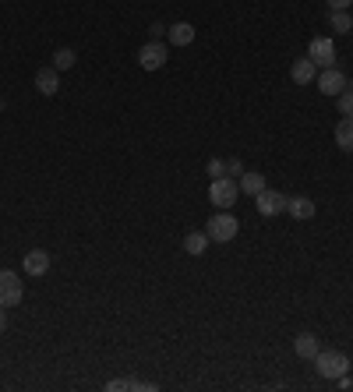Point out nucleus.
<instances>
[{"instance_id": "1", "label": "nucleus", "mask_w": 353, "mask_h": 392, "mask_svg": "<svg viewBox=\"0 0 353 392\" xmlns=\"http://www.w3.org/2000/svg\"><path fill=\"white\" fill-rule=\"evenodd\" d=\"M237 230H240V223H237V216L233 212H216L209 223H205V233H209V240L212 244H226V240H233L237 237Z\"/></svg>"}, {"instance_id": "2", "label": "nucleus", "mask_w": 353, "mask_h": 392, "mask_svg": "<svg viewBox=\"0 0 353 392\" xmlns=\"http://www.w3.org/2000/svg\"><path fill=\"white\" fill-rule=\"evenodd\" d=\"M314 367H318L321 378H342L349 371V360H346L342 350H318L314 353Z\"/></svg>"}, {"instance_id": "3", "label": "nucleus", "mask_w": 353, "mask_h": 392, "mask_svg": "<svg viewBox=\"0 0 353 392\" xmlns=\"http://www.w3.org/2000/svg\"><path fill=\"white\" fill-rule=\"evenodd\" d=\"M237 195H240V184H233V177H216L212 184H209V202L216 205V209H233L237 205Z\"/></svg>"}, {"instance_id": "4", "label": "nucleus", "mask_w": 353, "mask_h": 392, "mask_svg": "<svg viewBox=\"0 0 353 392\" xmlns=\"http://www.w3.org/2000/svg\"><path fill=\"white\" fill-rule=\"evenodd\" d=\"M22 297H25V286H22L18 272L0 269V304H4V307H18Z\"/></svg>"}, {"instance_id": "5", "label": "nucleus", "mask_w": 353, "mask_h": 392, "mask_svg": "<svg viewBox=\"0 0 353 392\" xmlns=\"http://www.w3.org/2000/svg\"><path fill=\"white\" fill-rule=\"evenodd\" d=\"M307 57L314 61V68H335V43L328 36H314L311 47H307Z\"/></svg>"}, {"instance_id": "6", "label": "nucleus", "mask_w": 353, "mask_h": 392, "mask_svg": "<svg viewBox=\"0 0 353 392\" xmlns=\"http://www.w3.org/2000/svg\"><path fill=\"white\" fill-rule=\"evenodd\" d=\"M166 57H170V50H166V43H159V39H152V43H145V47L138 50V64H142L145 71H159V68L166 64Z\"/></svg>"}, {"instance_id": "7", "label": "nucleus", "mask_w": 353, "mask_h": 392, "mask_svg": "<svg viewBox=\"0 0 353 392\" xmlns=\"http://www.w3.org/2000/svg\"><path fill=\"white\" fill-rule=\"evenodd\" d=\"M254 205H258V212L261 216H283L286 212V195L283 191H272V188H265V191H258L254 195Z\"/></svg>"}, {"instance_id": "8", "label": "nucleus", "mask_w": 353, "mask_h": 392, "mask_svg": "<svg viewBox=\"0 0 353 392\" xmlns=\"http://www.w3.org/2000/svg\"><path fill=\"white\" fill-rule=\"evenodd\" d=\"M346 85H349V82H346V75H342L339 68H325V71L318 75V92H325V96H339Z\"/></svg>"}, {"instance_id": "9", "label": "nucleus", "mask_w": 353, "mask_h": 392, "mask_svg": "<svg viewBox=\"0 0 353 392\" xmlns=\"http://www.w3.org/2000/svg\"><path fill=\"white\" fill-rule=\"evenodd\" d=\"M290 78H293V85H311V82L318 78L314 61H311V57H297V61L290 64Z\"/></svg>"}, {"instance_id": "10", "label": "nucleus", "mask_w": 353, "mask_h": 392, "mask_svg": "<svg viewBox=\"0 0 353 392\" xmlns=\"http://www.w3.org/2000/svg\"><path fill=\"white\" fill-rule=\"evenodd\" d=\"M36 89L43 96H57L61 92V71L57 68H39L36 71Z\"/></svg>"}, {"instance_id": "11", "label": "nucleus", "mask_w": 353, "mask_h": 392, "mask_svg": "<svg viewBox=\"0 0 353 392\" xmlns=\"http://www.w3.org/2000/svg\"><path fill=\"white\" fill-rule=\"evenodd\" d=\"M25 272H29V276H47V272H50V255H47L43 247H32V251L25 255Z\"/></svg>"}, {"instance_id": "12", "label": "nucleus", "mask_w": 353, "mask_h": 392, "mask_svg": "<svg viewBox=\"0 0 353 392\" xmlns=\"http://www.w3.org/2000/svg\"><path fill=\"white\" fill-rule=\"evenodd\" d=\"M286 212L293 219H311L314 216V202L307 195H293V198H286Z\"/></svg>"}, {"instance_id": "13", "label": "nucleus", "mask_w": 353, "mask_h": 392, "mask_svg": "<svg viewBox=\"0 0 353 392\" xmlns=\"http://www.w3.org/2000/svg\"><path fill=\"white\" fill-rule=\"evenodd\" d=\"M293 350H297V357L314 360V353H318L321 346H318V336H314V332H300V336L293 339Z\"/></svg>"}, {"instance_id": "14", "label": "nucleus", "mask_w": 353, "mask_h": 392, "mask_svg": "<svg viewBox=\"0 0 353 392\" xmlns=\"http://www.w3.org/2000/svg\"><path fill=\"white\" fill-rule=\"evenodd\" d=\"M166 32H170V43H173V47H191V43H194V25H191V22H177V25H170Z\"/></svg>"}, {"instance_id": "15", "label": "nucleus", "mask_w": 353, "mask_h": 392, "mask_svg": "<svg viewBox=\"0 0 353 392\" xmlns=\"http://www.w3.org/2000/svg\"><path fill=\"white\" fill-rule=\"evenodd\" d=\"M335 145H339L342 152H353V117H342V121L335 124Z\"/></svg>"}, {"instance_id": "16", "label": "nucleus", "mask_w": 353, "mask_h": 392, "mask_svg": "<svg viewBox=\"0 0 353 392\" xmlns=\"http://www.w3.org/2000/svg\"><path fill=\"white\" fill-rule=\"evenodd\" d=\"M209 244H212V240H209V233H202V230H194V233H187V237H184V251H187V255H194V258H198V255H205V247H209Z\"/></svg>"}, {"instance_id": "17", "label": "nucleus", "mask_w": 353, "mask_h": 392, "mask_svg": "<svg viewBox=\"0 0 353 392\" xmlns=\"http://www.w3.org/2000/svg\"><path fill=\"white\" fill-rule=\"evenodd\" d=\"M240 191L254 198L258 191H265V177H261V173H254V170H247V173H240Z\"/></svg>"}, {"instance_id": "18", "label": "nucleus", "mask_w": 353, "mask_h": 392, "mask_svg": "<svg viewBox=\"0 0 353 392\" xmlns=\"http://www.w3.org/2000/svg\"><path fill=\"white\" fill-rule=\"evenodd\" d=\"M328 25H332L335 36H346V32L353 29V18H349V11H332V15H328Z\"/></svg>"}, {"instance_id": "19", "label": "nucleus", "mask_w": 353, "mask_h": 392, "mask_svg": "<svg viewBox=\"0 0 353 392\" xmlns=\"http://www.w3.org/2000/svg\"><path fill=\"white\" fill-rule=\"evenodd\" d=\"M75 61H78V54H75V50H68V47H61V50L54 54V64H50V68L68 71V68H75Z\"/></svg>"}, {"instance_id": "20", "label": "nucleus", "mask_w": 353, "mask_h": 392, "mask_svg": "<svg viewBox=\"0 0 353 392\" xmlns=\"http://www.w3.org/2000/svg\"><path fill=\"white\" fill-rule=\"evenodd\" d=\"M335 99H339V114H342V117H353V85H346Z\"/></svg>"}, {"instance_id": "21", "label": "nucleus", "mask_w": 353, "mask_h": 392, "mask_svg": "<svg viewBox=\"0 0 353 392\" xmlns=\"http://www.w3.org/2000/svg\"><path fill=\"white\" fill-rule=\"evenodd\" d=\"M205 170H209V177H212V180H216V177H226V159H209V166H205Z\"/></svg>"}, {"instance_id": "22", "label": "nucleus", "mask_w": 353, "mask_h": 392, "mask_svg": "<svg viewBox=\"0 0 353 392\" xmlns=\"http://www.w3.org/2000/svg\"><path fill=\"white\" fill-rule=\"evenodd\" d=\"M237 173H244V163L233 156V159H226V177H237Z\"/></svg>"}, {"instance_id": "23", "label": "nucleus", "mask_w": 353, "mask_h": 392, "mask_svg": "<svg viewBox=\"0 0 353 392\" xmlns=\"http://www.w3.org/2000/svg\"><path fill=\"white\" fill-rule=\"evenodd\" d=\"M349 4H353V0H328L332 11H349Z\"/></svg>"}, {"instance_id": "24", "label": "nucleus", "mask_w": 353, "mask_h": 392, "mask_svg": "<svg viewBox=\"0 0 353 392\" xmlns=\"http://www.w3.org/2000/svg\"><path fill=\"white\" fill-rule=\"evenodd\" d=\"M0 332H8V307L0 304Z\"/></svg>"}, {"instance_id": "25", "label": "nucleus", "mask_w": 353, "mask_h": 392, "mask_svg": "<svg viewBox=\"0 0 353 392\" xmlns=\"http://www.w3.org/2000/svg\"><path fill=\"white\" fill-rule=\"evenodd\" d=\"M0 114H4V99H0Z\"/></svg>"}]
</instances>
